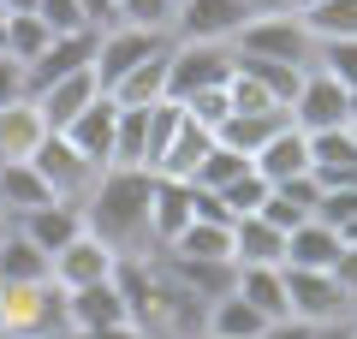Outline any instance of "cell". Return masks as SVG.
I'll list each match as a JSON object with an SVG mask.
<instances>
[{"label":"cell","mask_w":357,"mask_h":339,"mask_svg":"<svg viewBox=\"0 0 357 339\" xmlns=\"http://www.w3.org/2000/svg\"><path fill=\"white\" fill-rule=\"evenodd\" d=\"M137 322L131 315V298L119 292V280H96V286L66 292V333H89V327H126Z\"/></svg>","instance_id":"obj_11"},{"label":"cell","mask_w":357,"mask_h":339,"mask_svg":"<svg viewBox=\"0 0 357 339\" xmlns=\"http://www.w3.org/2000/svg\"><path fill=\"white\" fill-rule=\"evenodd\" d=\"M161 42H167V36H155V30H137V24H102V30H96V54H89V72H96L102 96H107V89H114V84H119V77H126L137 60H149Z\"/></svg>","instance_id":"obj_9"},{"label":"cell","mask_w":357,"mask_h":339,"mask_svg":"<svg viewBox=\"0 0 357 339\" xmlns=\"http://www.w3.org/2000/svg\"><path fill=\"white\" fill-rule=\"evenodd\" d=\"M13 226L24 232L30 244H36V250H48V256H54L66 239H77V232H84V209H77V202H42V209L13 214Z\"/></svg>","instance_id":"obj_17"},{"label":"cell","mask_w":357,"mask_h":339,"mask_svg":"<svg viewBox=\"0 0 357 339\" xmlns=\"http://www.w3.org/2000/svg\"><path fill=\"white\" fill-rule=\"evenodd\" d=\"M351 315H357V310H351Z\"/></svg>","instance_id":"obj_55"},{"label":"cell","mask_w":357,"mask_h":339,"mask_svg":"<svg viewBox=\"0 0 357 339\" xmlns=\"http://www.w3.org/2000/svg\"><path fill=\"white\" fill-rule=\"evenodd\" d=\"M0 36H6V13H0Z\"/></svg>","instance_id":"obj_50"},{"label":"cell","mask_w":357,"mask_h":339,"mask_svg":"<svg viewBox=\"0 0 357 339\" xmlns=\"http://www.w3.org/2000/svg\"><path fill=\"white\" fill-rule=\"evenodd\" d=\"M286 119H292L298 131H333V126H351L357 119V96H345L340 84H333L328 72H316V66H310L304 72V84H298V96L286 101Z\"/></svg>","instance_id":"obj_5"},{"label":"cell","mask_w":357,"mask_h":339,"mask_svg":"<svg viewBox=\"0 0 357 339\" xmlns=\"http://www.w3.org/2000/svg\"><path fill=\"white\" fill-rule=\"evenodd\" d=\"M208 149H215V131L197 126V119H185V126L173 131V143L161 149V161H155V179H178V185H191L197 161H203Z\"/></svg>","instance_id":"obj_22"},{"label":"cell","mask_w":357,"mask_h":339,"mask_svg":"<svg viewBox=\"0 0 357 339\" xmlns=\"http://www.w3.org/2000/svg\"><path fill=\"white\" fill-rule=\"evenodd\" d=\"M250 167L268 179V185H280V179H298V173H310V137L292 126V119H286V126H280L274 137L262 143V149L250 155Z\"/></svg>","instance_id":"obj_20"},{"label":"cell","mask_w":357,"mask_h":339,"mask_svg":"<svg viewBox=\"0 0 357 339\" xmlns=\"http://www.w3.org/2000/svg\"><path fill=\"white\" fill-rule=\"evenodd\" d=\"M0 315H6V339H66V286L54 280L0 286Z\"/></svg>","instance_id":"obj_2"},{"label":"cell","mask_w":357,"mask_h":339,"mask_svg":"<svg viewBox=\"0 0 357 339\" xmlns=\"http://www.w3.org/2000/svg\"><path fill=\"white\" fill-rule=\"evenodd\" d=\"M351 339H357V315H351Z\"/></svg>","instance_id":"obj_52"},{"label":"cell","mask_w":357,"mask_h":339,"mask_svg":"<svg viewBox=\"0 0 357 339\" xmlns=\"http://www.w3.org/2000/svg\"><path fill=\"white\" fill-rule=\"evenodd\" d=\"M191 226V185H178V179H155L149 185V244L167 250Z\"/></svg>","instance_id":"obj_19"},{"label":"cell","mask_w":357,"mask_h":339,"mask_svg":"<svg viewBox=\"0 0 357 339\" xmlns=\"http://www.w3.org/2000/svg\"><path fill=\"white\" fill-rule=\"evenodd\" d=\"M238 173H250V155H238V149H208L203 161H197V173H191V185H203V190H227Z\"/></svg>","instance_id":"obj_34"},{"label":"cell","mask_w":357,"mask_h":339,"mask_svg":"<svg viewBox=\"0 0 357 339\" xmlns=\"http://www.w3.org/2000/svg\"><path fill=\"white\" fill-rule=\"evenodd\" d=\"M215 197L227 202V209H232V220H238V214H256V209H262V197H268V179L250 167V173H238L227 190H215Z\"/></svg>","instance_id":"obj_37"},{"label":"cell","mask_w":357,"mask_h":339,"mask_svg":"<svg viewBox=\"0 0 357 339\" xmlns=\"http://www.w3.org/2000/svg\"><path fill=\"white\" fill-rule=\"evenodd\" d=\"M232 72H244V77H256V84L268 89V96L280 101H292L298 96V84H304V72L310 66H286V60H256V54H232Z\"/></svg>","instance_id":"obj_29"},{"label":"cell","mask_w":357,"mask_h":339,"mask_svg":"<svg viewBox=\"0 0 357 339\" xmlns=\"http://www.w3.org/2000/svg\"><path fill=\"white\" fill-rule=\"evenodd\" d=\"M0 13H6V18H24V13H36V0H0Z\"/></svg>","instance_id":"obj_46"},{"label":"cell","mask_w":357,"mask_h":339,"mask_svg":"<svg viewBox=\"0 0 357 339\" xmlns=\"http://www.w3.org/2000/svg\"><path fill=\"white\" fill-rule=\"evenodd\" d=\"M256 339H310V322H292V315H280V322H268Z\"/></svg>","instance_id":"obj_43"},{"label":"cell","mask_w":357,"mask_h":339,"mask_svg":"<svg viewBox=\"0 0 357 339\" xmlns=\"http://www.w3.org/2000/svg\"><path fill=\"white\" fill-rule=\"evenodd\" d=\"M6 232H13V214H6V209H0V239H6Z\"/></svg>","instance_id":"obj_49"},{"label":"cell","mask_w":357,"mask_h":339,"mask_svg":"<svg viewBox=\"0 0 357 339\" xmlns=\"http://www.w3.org/2000/svg\"><path fill=\"white\" fill-rule=\"evenodd\" d=\"M328 274L340 280V292L351 298V310H357V244H351V239L340 244V256H333V268H328Z\"/></svg>","instance_id":"obj_42"},{"label":"cell","mask_w":357,"mask_h":339,"mask_svg":"<svg viewBox=\"0 0 357 339\" xmlns=\"http://www.w3.org/2000/svg\"><path fill=\"white\" fill-rule=\"evenodd\" d=\"M30 96V77H24V60H13V54H0V107L6 101Z\"/></svg>","instance_id":"obj_40"},{"label":"cell","mask_w":357,"mask_h":339,"mask_svg":"<svg viewBox=\"0 0 357 339\" xmlns=\"http://www.w3.org/2000/svg\"><path fill=\"white\" fill-rule=\"evenodd\" d=\"M30 167H36V179L48 185V197H54V202H77V209H84L89 185L102 179V167H89L84 155H77L72 143L60 137V131H48V137L36 143V155H30Z\"/></svg>","instance_id":"obj_6"},{"label":"cell","mask_w":357,"mask_h":339,"mask_svg":"<svg viewBox=\"0 0 357 339\" xmlns=\"http://www.w3.org/2000/svg\"><path fill=\"white\" fill-rule=\"evenodd\" d=\"M167 256H178V262H208V268H232V226L191 220L173 244H167Z\"/></svg>","instance_id":"obj_23"},{"label":"cell","mask_w":357,"mask_h":339,"mask_svg":"<svg viewBox=\"0 0 357 339\" xmlns=\"http://www.w3.org/2000/svg\"><path fill=\"white\" fill-rule=\"evenodd\" d=\"M304 6H316V0H286V13H304Z\"/></svg>","instance_id":"obj_48"},{"label":"cell","mask_w":357,"mask_h":339,"mask_svg":"<svg viewBox=\"0 0 357 339\" xmlns=\"http://www.w3.org/2000/svg\"><path fill=\"white\" fill-rule=\"evenodd\" d=\"M310 339H351V315H345V322H321V327H310Z\"/></svg>","instance_id":"obj_45"},{"label":"cell","mask_w":357,"mask_h":339,"mask_svg":"<svg viewBox=\"0 0 357 339\" xmlns=\"http://www.w3.org/2000/svg\"><path fill=\"white\" fill-rule=\"evenodd\" d=\"M286 274V315L292 322H345L351 315V298L340 292V280L328 274V268H280Z\"/></svg>","instance_id":"obj_7"},{"label":"cell","mask_w":357,"mask_h":339,"mask_svg":"<svg viewBox=\"0 0 357 339\" xmlns=\"http://www.w3.org/2000/svg\"><path fill=\"white\" fill-rule=\"evenodd\" d=\"M36 18L48 24V36H66V30H96L77 0H36Z\"/></svg>","instance_id":"obj_39"},{"label":"cell","mask_w":357,"mask_h":339,"mask_svg":"<svg viewBox=\"0 0 357 339\" xmlns=\"http://www.w3.org/2000/svg\"><path fill=\"white\" fill-rule=\"evenodd\" d=\"M96 96H102V84H96V72L84 66V72H66V77H54V84H42L36 96H30V101L42 107L48 131H66V126L77 119V113H84L89 101H96Z\"/></svg>","instance_id":"obj_13"},{"label":"cell","mask_w":357,"mask_h":339,"mask_svg":"<svg viewBox=\"0 0 357 339\" xmlns=\"http://www.w3.org/2000/svg\"><path fill=\"white\" fill-rule=\"evenodd\" d=\"M351 137H357V119H351Z\"/></svg>","instance_id":"obj_53"},{"label":"cell","mask_w":357,"mask_h":339,"mask_svg":"<svg viewBox=\"0 0 357 339\" xmlns=\"http://www.w3.org/2000/svg\"><path fill=\"white\" fill-rule=\"evenodd\" d=\"M286 262V232L262 214L232 220V268H280Z\"/></svg>","instance_id":"obj_15"},{"label":"cell","mask_w":357,"mask_h":339,"mask_svg":"<svg viewBox=\"0 0 357 339\" xmlns=\"http://www.w3.org/2000/svg\"><path fill=\"white\" fill-rule=\"evenodd\" d=\"M89 54H96V30H66V36H48V48L24 66L30 96H36L42 84H54V77H66V72H84Z\"/></svg>","instance_id":"obj_14"},{"label":"cell","mask_w":357,"mask_h":339,"mask_svg":"<svg viewBox=\"0 0 357 339\" xmlns=\"http://www.w3.org/2000/svg\"><path fill=\"white\" fill-rule=\"evenodd\" d=\"M250 13H286V0H244Z\"/></svg>","instance_id":"obj_47"},{"label":"cell","mask_w":357,"mask_h":339,"mask_svg":"<svg viewBox=\"0 0 357 339\" xmlns=\"http://www.w3.org/2000/svg\"><path fill=\"white\" fill-rule=\"evenodd\" d=\"M310 30L298 24V13H250L244 30L232 36V54H256V60H286V66H310Z\"/></svg>","instance_id":"obj_3"},{"label":"cell","mask_w":357,"mask_h":339,"mask_svg":"<svg viewBox=\"0 0 357 339\" xmlns=\"http://www.w3.org/2000/svg\"><path fill=\"white\" fill-rule=\"evenodd\" d=\"M0 339H6V315H0Z\"/></svg>","instance_id":"obj_51"},{"label":"cell","mask_w":357,"mask_h":339,"mask_svg":"<svg viewBox=\"0 0 357 339\" xmlns=\"http://www.w3.org/2000/svg\"><path fill=\"white\" fill-rule=\"evenodd\" d=\"M316 197H321V185H316V173H298V179H280V185H268V197H262V220H274L280 232H292V226H304L310 214H316Z\"/></svg>","instance_id":"obj_21"},{"label":"cell","mask_w":357,"mask_h":339,"mask_svg":"<svg viewBox=\"0 0 357 339\" xmlns=\"http://www.w3.org/2000/svg\"><path fill=\"white\" fill-rule=\"evenodd\" d=\"M42 202H54V197H48V185L36 179L30 161H6V167H0V209H6V214L42 209Z\"/></svg>","instance_id":"obj_31"},{"label":"cell","mask_w":357,"mask_h":339,"mask_svg":"<svg viewBox=\"0 0 357 339\" xmlns=\"http://www.w3.org/2000/svg\"><path fill=\"white\" fill-rule=\"evenodd\" d=\"M114 274H119V250H114L107 239H96L89 226L48 256V280H54V286H66V292L96 286V280H114Z\"/></svg>","instance_id":"obj_8"},{"label":"cell","mask_w":357,"mask_h":339,"mask_svg":"<svg viewBox=\"0 0 357 339\" xmlns=\"http://www.w3.org/2000/svg\"><path fill=\"white\" fill-rule=\"evenodd\" d=\"M298 24L310 30V42H345L357 36V0H316L298 13Z\"/></svg>","instance_id":"obj_30"},{"label":"cell","mask_w":357,"mask_h":339,"mask_svg":"<svg viewBox=\"0 0 357 339\" xmlns=\"http://www.w3.org/2000/svg\"><path fill=\"white\" fill-rule=\"evenodd\" d=\"M114 119H119V101H114V96H96L72 126L60 131V137L72 143L89 167H114Z\"/></svg>","instance_id":"obj_12"},{"label":"cell","mask_w":357,"mask_h":339,"mask_svg":"<svg viewBox=\"0 0 357 339\" xmlns=\"http://www.w3.org/2000/svg\"><path fill=\"white\" fill-rule=\"evenodd\" d=\"M42 137H48V119H42V107L30 96H18V101L0 107V167L6 161H30Z\"/></svg>","instance_id":"obj_18"},{"label":"cell","mask_w":357,"mask_h":339,"mask_svg":"<svg viewBox=\"0 0 357 339\" xmlns=\"http://www.w3.org/2000/svg\"><path fill=\"white\" fill-rule=\"evenodd\" d=\"M310 66L328 72L345 96H357V36H345V42H316V48H310Z\"/></svg>","instance_id":"obj_32"},{"label":"cell","mask_w":357,"mask_h":339,"mask_svg":"<svg viewBox=\"0 0 357 339\" xmlns=\"http://www.w3.org/2000/svg\"><path fill=\"white\" fill-rule=\"evenodd\" d=\"M280 126H286V107L280 113H227V119L215 126V143L220 149H238V155H256Z\"/></svg>","instance_id":"obj_27"},{"label":"cell","mask_w":357,"mask_h":339,"mask_svg":"<svg viewBox=\"0 0 357 339\" xmlns=\"http://www.w3.org/2000/svg\"><path fill=\"white\" fill-rule=\"evenodd\" d=\"M66 339H149L137 322H126V327H89V333H66Z\"/></svg>","instance_id":"obj_44"},{"label":"cell","mask_w":357,"mask_h":339,"mask_svg":"<svg viewBox=\"0 0 357 339\" xmlns=\"http://www.w3.org/2000/svg\"><path fill=\"white\" fill-rule=\"evenodd\" d=\"M185 126V107H178L173 96H161V101H149V149H143V167L155 173V161H161V149L173 143V131Z\"/></svg>","instance_id":"obj_36"},{"label":"cell","mask_w":357,"mask_h":339,"mask_svg":"<svg viewBox=\"0 0 357 339\" xmlns=\"http://www.w3.org/2000/svg\"><path fill=\"white\" fill-rule=\"evenodd\" d=\"M24 280H48V250L24 239V232H6L0 239V286H24Z\"/></svg>","instance_id":"obj_28"},{"label":"cell","mask_w":357,"mask_h":339,"mask_svg":"<svg viewBox=\"0 0 357 339\" xmlns=\"http://www.w3.org/2000/svg\"><path fill=\"white\" fill-rule=\"evenodd\" d=\"M197 339H215V333H197Z\"/></svg>","instance_id":"obj_54"},{"label":"cell","mask_w":357,"mask_h":339,"mask_svg":"<svg viewBox=\"0 0 357 339\" xmlns=\"http://www.w3.org/2000/svg\"><path fill=\"white\" fill-rule=\"evenodd\" d=\"M340 244H345V239L333 232V226L304 220V226H292V232H286V262H280V268H333Z\"/></svg>","instance_id":"obj_26"},{"label":"cell","mask_w":357,"mask_h":339,"mask_svg":"<svg viewBox=\"0 0 357 339\" xmlns=\"http://www.w3.org/2000/svg\"><path fill=\"white\" fill-rule=\"evenodd\" d=\"M149 185L155 173L143 167H102V179L84 197V226L96 239H107L119 256H143L149 244Z\"/></svg>","instance_id":"obj_1"},{"label":"cell","mask_w":357,"mask_h":339,"mask_svg":"<svg viewBox=\"0 0 357 339\" xmlns=\"http://www.w3.org/2000/svg\"><path fill=\"white\" fill-rule=\"evenodd\" d=\"M191 220H215V226H232V209L215 197V190L191 185Z\"/></svg>","instance_id":"obj_41"},{"label":"cell","mask_w":357,"mask_h":339,"mask_svg":"<svg viewBox=\"0 0 357 339\" xmlns=\"http://www.w3.org/2000/svg\"><path fill=\"white\" fill-rule=\"evenodd\" d=\"M310 173H316V185H357V137H351V126L310 131Z\"/></svg>","instance_id":"obj_16"},{"label":"cell","mask_w":357,"mask_h":339,"mask_svg":"<svg viewBox=\"0 0 357 339\" xmlns=\"http://www.w3.org/2000/svg\"><path fill=\"white\" fill-rule=\"evenodd\" d=\"M173 13L178 0H114V24H137L155 36H173Z\"/></svg>","instance_id":"obj_33"},{"label":"cell","mask_w":357,"mask_h":339,"mask_svg":"<svg viewBox=\"0 0 357 339\" xmlns=\"http://www.w3.org/2000/svg\"><path fill=\"white\" fill-rule=\"evenodd\" d=\"M227 101H232V113H280V101L268 96L256 77H244V72L227 77Z\"/></svg>","instance_id":"obj_38"},{"label":"cell","mask_w":357,"mask_h":339,"mask_svg":"<svg viewBox=\"0 0 357 339\" xmlns=\"http://www.w3.org/2000/svg\"><path fill=\"white\" fill-rule=\"evenodd\" d=\"M48 48V24H42L36 13H24V18H6V36H0V54H13V60H36V54Z\"/></svg>","instance_id":"obj_35"},{"label":"cell","mask_w":357,"mask_h":339,"mask_svg":"<svg viewBox=\"0 0 357 339\" xmlns=\"http://www.w3.org/2000/svg\"><path fill=\"white\" fill-rule=\"evenodd\" d=\"M232 292H238L262 322H280L286 315V274L280 268H232Z\"/></svg>","instance_id":"obj_25"},{"label":"cell","mask_w":357,"mask_h":339,"mask_svg":"<svg viewBox=\"0 0 357 339\" xmlns=\"http://www.w3.org/2000/svg\"><path fill=\"white\" fill-rule=\"evenodd\" d=\"M232 77V48L227 42H167V96L185 101L197 89H215Z\"/></svg>","instance_id":"obj_4"},{"label":"cell","mask_w":357,"mask_h":339,"mask_svg":"<svg viewBox=\"0 0 357 339\" xmlns=\"http://www.w3.org/2000/svg\"><path fill=\"white\" fill-rule=\"evenodd\" d=\"M167 42H173V36H167ZM167 42L149 54V60H137L114 89H107L119 107H149V101H161V96H167Z\"/></svg>","instance_id":"obj_24"},{"label":"cell","mask_w":357,"mask_h":339,"mask_svg":"<svg viewBox=\"0 0 357 339\" xmlns=\"http://www.w3.org/2000/svg\"><path fill=\"white\" fill-rule=\"evenodd\" d=\"M244 18H250V6L244 0H178L173 13V42H227L244 30Z\"/></svg>","instance_id":"obj_10"}]
</instances>
